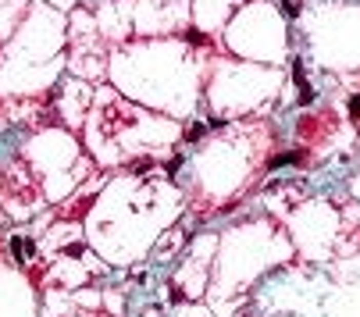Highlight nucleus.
I'll use <instances>...</instances> for the list:
<instances>
[{
	"label": "nucleus",
	"mask_w": 360,
	"mask_h": 317,
	"mask_svg": "<svg viewBox=\"0 0 360 317\" xmlns=\"http://www.w3.org/2000/svg\"><path fill=\"white\" fill-rule=\"evenodd\" d=\"M299 160H303V154H299V150H289V154H278V157L271 160L268 167H286V164H299Z\"/></svg>",
	"instance_id": "1"
},
{
	"label": "nucleus",
	"mask_w": 360,
	"mask_h": 317,
	"mask_svg": "<svg viewBox=\"0 0 360 317\" xmlns=\"http://www.w3.org/2000/svg\"><path fill=\"white\" fill-rule=\"evenodd\" d=\"M186 39H189L193 47H211V36L200 32V29H186Z\"/></svg>",
	"instance_id": "2"
},
{
	"label": "nucleus",
	"mask_w": 360,
	"mask_h": 317,
	"mask_svg": "<svg viewBox=\"0 0 360 317\" xmlns=\"http://www.w3.org/2000/svg\"><path fill=\"white\" fill-rule=\"evenodd\" d=\"M282 11H286L289 18H296V14L303 11V4H299V0H282Z\"/></svg>",
	"instance_id": "3"
},
{
	"label": "nucleus",
	"mask_w": 360,
	"mask_h": 317,
	"mask_svg": "<svg viewBox=\"0 0 360 317\" xmlns=\"http://www.w3.org/2000/svg\"><path fill=\"white\" fill-rule=\"evenodd\" d=\"M11 253H14V257H18V260H25V239H11Z\"/></svg>",
	"instance_id": "4"
},
{
	"label": "nucleus",
	"mask_w": 360,
	"mask_h": 317,
	"mask_svg": "<svg viewBox=\"0 0 360 317\" xmlns=\"http://www.w3.org/2000/svg\"><path fill=\"white\" fill-rule=\"evenodd\" d=\"M346 111H350V118H360V93L346 100Z\"/></svg>",
	"instance_id": "5"
},
{
	"label": "nucleus",
	"mask_w": 360,
	"mask_h": 317,
	"mask_svg": "<svg viewBox=\"0 0 360 317\" xmlns=\"http://www.w3.org/2000/svg\"><path fill=\"white\" fill-rule=\"evenodd\" d=\"M204 129H207V125H189V136H186V143H196V139L204 136Z\"/></svg>",
	"instance_id": "6"
},
{
	"label": "nucleus",
	"mask_w": 360,
	"mask_h": 317,
	"mask_svg": "<svg viewBox=\"0 0 360 317\" xmlns=\"http://www.w3.org/2000/svg\"><path fill=\"white\" fill-rule=\"evenodd\" d=\"M178 167H182V157H171V160H168V175H171V178L178 175Z\"/></svg>",
	"instance_id": "7"
}]
</instances>
